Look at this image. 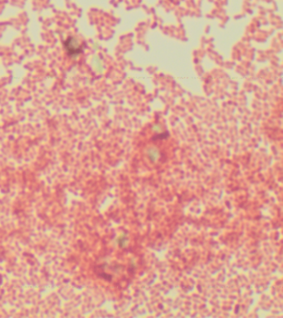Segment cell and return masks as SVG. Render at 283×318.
I'll use <instances>...</instances> for the list:
<instances>
[{
	"instance_id": "1",
	"label": "cell",
	"mask_w": 283,
	"mask_h": 318,
	"mask_svg": "<svg viewBox=\"0 0 283 318\" xmlns=\"http://www.w3.org/2000/svg\"><path fill=\"white\" fill-rule=\"evenodd\" d=\"M66 48L68 50L69 54H72L73 56L77 55L81 51V47L79 46L77 41L75 38H72V39H67L66 42Z\"/></svg>"
}]
</instances>
